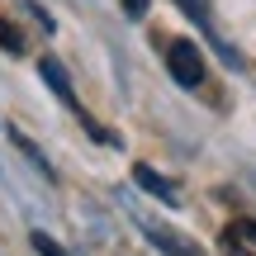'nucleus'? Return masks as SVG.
<instances>
[{
  "mask_svg": "<svg viewBox=\"0 0 256 256\" xmlns=\"http://www.w3.org/2000/svg\"><path fill=\"white\" fill-rule=\"evenodd\" d=\"M28 242H34V252H38V256H66V252H62V247H57V242H52V238H48V232H43V228H38V232H34V238H28Z\"/></svg>",
  "mask_w": 256,
  "mask_h": 256,
  "instance_id": "8",
  "label": "nucleus"
},
{
  "mask_svg": "<svg viewBox=\"0 0 256 256\" xmlns=\"http://www.w3.org/2000/svg\"><path fill=\"white\" fill-rule=\"evenodd\" d=\"M147 238H152L166 256H200V252H194L185 238H176V232H166V228H152V223H147Z\"/></svg>",
  "mask_w": 256,
  "mask_h": 256,
  "instance_id": "5",
  "label": "nucleus"
},
{
  "mask_svg": "<svg viewBox=\"0 0 256 256\" xmlns=\"http://www.w3.org/2000/svg\"><path fill=\"white\" fill-rule=\"evenodd\" d=\"M166 72L176 76V86L194 90V86L204 81V57H200V48H194L190 38H176V43L166 48Z\"/></svg>",
  "mask_w": 256,
  "mask_h": 256,
  "instance_id": "1",
  "label": "nucleus"
},
{
  "mask_svg": "<svg viewBox=\"0 0 256 256\" xmlns=\"http://www.w3.org/2000/svg\"><path fill=\"white\" fill-rule=\"evenodd\" d=\"M5 133H10V142H14L19 152L28 156V162H34V171H43V180H52V166H48V156H43V147H38V142H28V138L19 133V128H5Z\"/></svg>",
  "mask_w": 256,
  "mask_h": 256,
  "instance_id": "4",
  "label": "nucleus"
},
{
  "mask_svg": "<svg viewBox=\"0 0 256 256\" xmlns=\"http://www.w3.org/2000/svg\"><path fill=\"white\" fill-rule=\"evenodd\" d=\"M124 14L128 19H142L147 14V0H124Z\"/></svg>",
  "mask_w": 256,
  "mask_h": 256,
  "instance_id": "10",
  "label": "nucleus"
},
{
  "mask_svg": "<svg viewBox=\"0 0 256 256\" xmlns=\"http://www.w3.org/2000/svg\"><path fill=\"white\" fill-rule=\"evenodd\" d=\"M238 228L247 232V238H252V247H256V223H238Z\"/></svg>",
  "mask_w": 256,
  "mask_h": 256,
  "instance_id": "11",
  "label": "nucleus"
},
{
  "mask_svg": "<svg viewBox=\"0 0 256 256\" xmlns=\"http://www.w3.org/2000/svg\"><path fill=\"white\" fill-rule=\"evenodd\" d=\"M223 252H228V256H247V247L238 242V228H228V232H223Z\"/></svg>",
  "mask_w": 256,
  "mask_h": 256,
  "instance_id": "9",
  "label": "nucleus"
},
{
  "mask_svg": "<svg viewBox=\"0 0 256 256\" xmlns=\"http://www.w3.org/2000/svg\"><path fill=\"white\" fill-rule=\"evenodd\" d=\"M0 48H10V52H24V34H19L14 24H5V19H0Z\"/></svg>",
  "mask_w": 256,
  "mask_h": 256,
  "instance_id": "6",
  "label": "nucleus"
},
{
  "mask_svg": "<svg viewBox=\"0 0 256 256\" xmlns=\"http://www.w3.org/2000/svg\"><path fill=\"white\" fill-rule=\"evenodd\" d=\"M180 5L190 10L194 24H204V34H214V24H209V0H180Z\"/></svg>",
  "mask_w": 256,
  "mask_h": 256,
  "instance_id": "7",
  "label": "nucleus"
},
{
  "mask_svg": "<svg viewBox=\"0 0 256 256\" xmlns=\"http://www.w3.org/2000/svg\"><path fill=\"white\" fill-rule=\"evenodd\" d=\"M133 180L142 185L147 194H156V200H162V204H176V185L166 180V176H156L152 166H133Z\"/></svg>",
  "mask_w": 256,
  "mask_h": 256,
  "instance_id": "3",
  "label": "nucleus"
},
{
  "mask_svg": "<svg viewBox=\"0 0 256 256\" xmlns=\"http://www.w3.org/2000/svg\"><path fill=\"white\" fill-rule=\"evenodd\" d=\"M38 76H43V81H48V90H52V95H57V100H62V104H76L72 76H66V66L57 62V57H43V62H38Z\"/></svg>",
  "mask_w": 256,
  "mask_h": 256,
  "instance_id": "2",
  "label": "nucleus"
}]
</instances>
